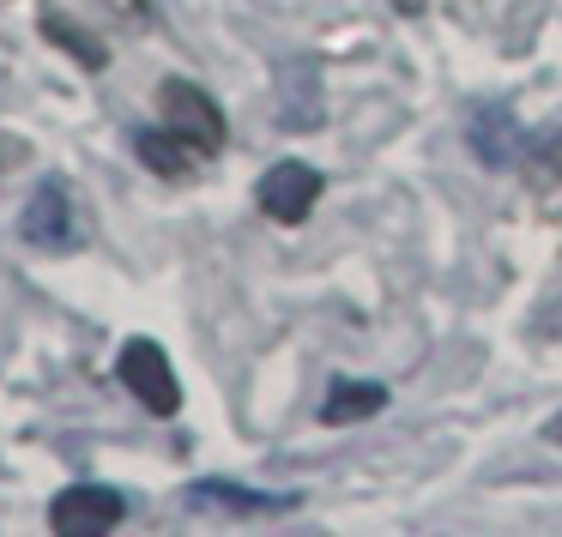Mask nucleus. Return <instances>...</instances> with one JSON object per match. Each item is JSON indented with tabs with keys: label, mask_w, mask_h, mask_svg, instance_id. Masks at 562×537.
Instances as JSON below:
<instances>
[{
	"label": "nucleus",
	"mask_w": 562,
	"mask_h": 537,
	"mask_svg": "<svg viewBox=\"0 0 562 537\" xmlns=\"http://www.w3.org/2000/svg\"><path fill=\"white\" fill-rule=\"evenodd\" d=\"M115 375H122V387L134 392L151 416H176V411H182V387H176V368H170V356H164V344L127 339L122 356H115Z\"/></svg>",
	"instance_id": "obj_1"
},
{
	"label": "nucleus",
	"mask_w": 562,
	"mask_h": 537,
	"mask_svg": "<svg viewBox=\"0 0 562 537\" xmlns=\"http://www.w3.org/2000/svg\"><path fill=\"white\" fill-rule=\"evenodd\" d=\"M19 236H25L31 248H43V254L79 248V206H74V194H67L61 175H43L37 182V194H31L25 212H19Z\"/></svg>",
	"instance_id": "obj_2"
},
{
	"label": "nucleus",
	"mask_w": 562,
	"mask_h": 537,
	"mask_svg": "<svg viewBox=\"0 0 562 537\" xmlns=\"http://www.w3.org/2000/svg\"><path fill=\"white\" fill-rule=\"evenodd\" d=\"M158 115H164V127H176L182 139H194L206 158H212V151H224V139H231L224 110L200 85H188V79H164V85H158Z\"/></svg>",
	"instance_id": "obj_3"
},
{
	"label": "nucleus",
	"mask_w": 562,
	"mask_h": 537,
	"mask_svg": "<svg viewBox=\"0 0 562 537\" xmlns=\"http://www.w3.org/2000/svg\"><path fill=\"white\" fill-rule=\"evenodd\" d=\"M122 519H127V501L115 495L110 483H74V489H61L55 507H49V525L61 537H103Z\"/></svg>",
	"instance_id": "obj_4"
},
{
	"label": "nucleus",
	"mask_w": 562,
	"mask_h": 537,
	"mask_svg": "<svg viewBox=\"0 0 562 537\" xmlns=\"http://www.w3.org/2000/svg\"><path fill=\"white\" fill-rule=\"evenodd\" d=\"M255 199H260V212H267L272 224H303L308 212H315V199H321V170H308V163H272L267 175H260V187H255Z\"/></svg>",
	"instance_id": "obj_5"
},
{
	"label": "nucleus",
	"mask_w": 562,
	"mask_h": 537,
	"mask_svg": "<svg viewBox=\"0 0 562 537\" xmlns=\"http://www.w3.org/2000/svg\"><path fill=\"white\" fill-rule=\"evenodd\" d=\"M465 139H472V151L490 170H508L514 158H526L520 122H514V110H502V103H484V110L472 115V127H465Z\"/></svg>",
	"instance_id": "obj_6"
},
{
	"label": "nucleus",
	"mask_w": 562,
	"mask_h": 537,
	"mask_svg": "<svg viewBox=\"0 0 562 537\" xmlns=\"http://www.w3.org/2000/svg\"><path fill=\"white\" fill-rule=\"evenodd\" d=\"M134 151H139V163H151V170L170 175V182H188V175L200 170V158H206V151H200L194 139H182L176 127H146V134L134 139Z\"/></svg>",
	"instance_id": "obj_7"
},
{
	"label": "nucleus",
	"mask_w": 562,
	"mask_h": 537,
	"mask_svg": "<svg viewBox=\"0 0 562 537\" xmlns=\"http://www.w3.org/2000/svg\"><path fill=\"white\" fill-rule=\"evenodd\" d=\"M381 404H387V387H375V380H333L327 404H321V423H363Z\"/></svg>",
	"instance_id": "obj_8"
},
{
	"label": "nucleus",
	"mask_w": 562,
	"mask_h": 537,
	"mask_svg": "<svg viewBox=\"0 0 562 537\" xmlns=\"http://www.w3.org/2000/svg\"><path fill=\"white\" fill-rule=\"evenodd\" d=\"M188 501H194V507H231V513H243V519L296 507V495H248V489H236V483H194V489H188Z\"/></svg>",
	"instance_id": "obj_9"
},
{
	"label": "nucleus",
	"mask_w": 562,
	"mask_h": 537,
	"mask_svg": "<svg viewBox=\"0 0 562 537\" xmlns=\"http://www.w3.org/2000/svg\"><path fill=\"white\" fill-rule=\"evenodd\" d=\"M43 31H49V43H61V49H67V55H79L86 67H103V61H110V55H103V43H91L86 31H74L61 13H49V19H43Z\"/></svg>",
	"instance_id": "obj_10"
},
{
	"label": "nucleus",
	"mask_w": 562,
	"mask_h": 537,
	"mask_svg": "<svg viewBox=\"0 0 562 537\" xmlns=\"http://www.w3.org/2000/svg\"><path fill=\"white\" fill-rule=\"evenodd\" d=\"M532 170H538V175H562V122L538 134V146H532Z\"/></svg>",
	"instance_id": "obj_11"
},
{
	"label": "nucleus",
	"mask_w": 562,
	"mask_h": 537,
	"mask_svg": "<svg viewBox=\"0 0 562 537\" xmlns=\"http://www.w3.org/2000/svg\"><path fill=\"white\" fill-rule=\"evenodd\" d=\"M103 7H115L122 19H146V0H103Z\"/></svg>",
	"instance_id": "obj_12"
},
{
	"label": "nucleus",
	"mask_w": 562,
	"mask_h": 537,
	"mask_svg": "<svg viewBox=\"0 0 562 537\" xmlns=\"http://www.w3.org/2000/svg\"><path fill=\"white\" fill-rule=\"evenodd\" d=\"M393 7H400V13H417V7H424V0H393Z\"/></svg>",
	"instance_id": "obj_13"
}]
</instances>
